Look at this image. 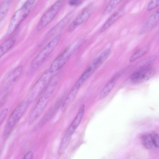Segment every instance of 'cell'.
<instances>
[{
	"instance_id": "obj_1",
	"label": "cell",
	"mask_w": 159,
	"mask_h": 159,
	"mask_svg": "<svg viewBox=\"0 0 159 159\" xmlns=\"http://www.w3.org/2000/svg\"><path fill=\"white\" fill-rule=\"evenodd\" d=\"M61 37V34L55 36L34 57L30 66L27 75H32L40 67L57 46Z\"/></svg>"
},
{
	"instance_id": "obj_2",
	"label": "cell",
	"mask_w": 159,
	"mask_h": 159,
	"mask_svg": "<svg viewBox=\"0 0 159 159\" xmlns=\"http://www.w3.org/2000/svg\"><path fill=\"white\" fill-rule=\"evenodd\" d=\"M53 74L48 70L39 77L27 95L26 101L29 104L33 102L42 94L53 77Z\"/></svg>"
},
{
	"instance_id": "obj_3",
	"label": "cell",
	"mask_w": 159,
	"mask_h": 159,
	"mask_svg": "<svg viewBox=\"0 0 159 159\" xmlns=\"http://www.w3.org/2000/svg\"><path fill=\"white\" fill-rule=\"evenodd\" d=\"M35 1H27L13 15L9 22L7 32L10 34L17 29L20 24L27 17L34 4Z\"/></svg>"
},
{
	"instance_id": "obj_4",
	"label": "cell",
	"mask_w": 159,
	"mask_h": 159,
	"mask_svg": "<svg viewBox=\"0 0 159 159\" xmlns=\"http://www.w3.org/2000/svg\"><path fill=\"white\" fill-rule=\"evenodd\" d=\"M30 104L26 101L23 102L14 109L8 117L3 131L4 137L7 138L10 134L27 110Z\"/></svg>"
},
{
	"instance_id": "obj_5",
	"label": "cell",
	"mask_w": 159,
	"mask_h": 159,
	"mask_svg": "<svg viewBox=\"0 0 159 159\" xmlns=\"http://www.w3.org/2000/svg\"><path fill=\"white\" fill-rule=\"evenodd\" d=\"M64 3L63 1H57L44 12L37 25V30H41L53 20L60 10Z\"/></svg>"
},
{
	"instance_id": "obj_6",
	"label": "cell",
	"mask_w": 159,
	"mask_h": 159,
	"mask_svg": "<svg viewBox=\"0 0 159 159\" xmlns=\"http://www.w3.org/2000/svg\"><path fill=\"white\" fill-rule=\"evenodd\" d=\"M52 95L45 92L43 93L30 115L29 119V123L30 124L34 123L41 115Z\"/></svg>"
},
{
	"instance_id": "obj_7",
	"label": "cell",
	"mask_w": 159,
	"mask_h": 159,
	"mask_svg": "<svg viewBox=\"0 0 159 159\" xmlns=\"http://www.w3.org/2000/svg\"><path fill=\"white\" fill-rule=\"evenodd\" d=\"M74 44L70 45L59 55L52 61L48 69L53 73L62 68L66 63L74 50Z\"/></svg>"
},
{
	"instance_id": "obj_8",
	"label": "cell",
	"mask_w": 159,
	"mask_h": 159,
	"mask_svg": "<svg viewBox=\"0 0 159 159\" xmlns=\"http://www.w3.org/2000/svg\"><path fill=\"white\" fill-rule=\"evenodd\" d=\"M23 70L22 66H19L11 71L3 80L1 85V93H6L17 81L21 75Z\"/></svg>"
},
{
	"instance_id": "obj_9",
	"label": "cell",
	"mask_w": 159,
	"mask_h": 159,
	"mask_svg": "<svg viewBox=\"0 0 159 159\" xmlns=\"http://www.w3.org/2000/svg\"><path fill=\"white\" fill-rule=\"evenodd\" d=\"M84 109L85 105L83 104L80 107L76 115L67 129L62 139V141L64 143H69L72 135L79 125L82 119Z\"/></svg>"
},
{
	"instance_id": "obj_10",
	"label": "cell",
	"mask_w": 159,
	"mask_h": 159,
	"mask_svg": "<svg viewBox=\"0 0 159 159\" xmlns=\"http://www.w3.org/2000/svg\"><path fill=\"white\" fill-rule=\"evenodd\" d=\"M155 73V70L151 65L143 67L131 75L130 79L135 83L143 82L152 77Z\"/></svg>"
},
{
	"instance_id": "obj_11",
	"label": "cell",
	"mask_w": 159,
	"mask_h": 159,
	"mask_svg": "<svg viewBox=\"0 0 159 159\" xmlns=\"http://www.w3.org/2000/svg\"><path fill=\"white\" fill-rule=\"evenodd\" d=\"M93 7V4L92 3L86 6L70 24L68 29V32H72L79 25L85 22L90 16Z\"/></svg>"
},
{
	"instance_id": "obj_12",
	"label": "cell",
	"mask_w": 159,
	"mask_h": 159,
	"mask_svg": "<svg viewBox=\"0 0 159 159\" xmlns=\"http://www.w3.org/2000/svg\"><path fill=\"white\" fill-rule=\"evenodd\" d=\"M74 15V12L71 11L66 15L57 23L52 27L45 35V38L56 35L59 34L58 33L61 31L72 18Z\"/></svg>"
},
{
	"instance_id": "obj_13",
	"label": "cell",
	"mask_w": 159,
	"mask_h": 159,
	"mask_svg": "<svg viewBox=\"0 0 159 159\" xmlns=\"http://www.w3.org/2000/svg\"><path fill=\"white\" fill-rule=\"evenodd\" d=\"M120 75L119 73L115 75L106 84L100 92L99 99L100 100L106 97L110 93Z\"/></svg>"
},
{
	"instance_id": "obj_14",
	"label": "cell",
	"mask_w": 159,
	"mask_h": 159,
	"mask_svg": "<svg viewBox=\"0 0 159 159\" xmlns=\"http://www.w3.org/2000/svg\"><path fill=\"white\" fill-rule=\"evenodd\" d=\"M159 21V8L155 11L148 18L141 30L143 33L154 27Z\"/></svg>"
},
{
	"instance_id": "obj_15",
	"label": "cell",
	"mask_w": 159,
	"mask_h": 159,
	"mask_svg": "<svg viewBox=\"0 0 159 159\" xmlns=\"http://www.w3.org/2000/svg\"><path fill=\"white\" fill-rule=\"evenodd\" d=\"M80 87L75 83L61 105L63 111L65 110L75 98Z\"/></svg>"
},
{
	"instance_id": "obj_16",
	"label": "cell",
	"mask_w": 159,
	"mask_h": 159,
	"mask_svg": "<svg viewBox=\"0 0 159 159\" xmlns=\"http://www.w3.org/2000/svg\"><path fill=\"white\" fill-rule=\"evenodd\" d=\"M98 68L95 64L93 62L83 72L75 84L80 88L81 87L85 81Z\"/></svg>"
},
{
	"instance_id": "obj_17",
	"label": "cell",
	"mask_w": 159,
	"mask_h": 159,
	"mask_svg": "<svg viewBox=\"0 0 159 159\" xmlns=\"http://www.w3.org/2000/svg\"><path fill=\"white\" fill-rule=\"evenodd\" d=\"M124 13V10L121 8L114 12L107 20L100 30V32L105 31L116 20L121 17Z\"/></svg>"
},
{
	"instance_id": "obj_18",
	"label": "cell",
	"mask_w": 159,
	"mask_h": 159,
	"mask_svg": "<svg viewBox=\"0 0 159 159\" xmlns=\"http://www.w3.org/2000/svg\"><path fill=\"white\" fill-rule=\"evenodd\" d=\"M16 41L14 38L9 39L3 42L0 46V57L5 54L13 47Z\"/></svg>"
},
{
	"instance_id": "obj_19",
	"label": "cell",
	"mask_w": 159,
	"mask_h": 159,
	"mask_svg": "<svg viewBox=\"0 0 159 159\" xmlns=\"http://www.w3.org/2000/svg\"><path fill=\"white\" fill-rule=\"evenodd\" d=\"M141 140L143 145L147 149H151L154 146L151 134H144L141 137Z\"/></svg>"
},
{
	"instance_id": "obj_20",
	"label": "cell",
	"mask_w": 159,
	"mask_h": 159,
	"mask_svg": "<svg viewBox=\"0 0 159 159\" xmlns=\"http://www.w3.org/2000/svg\"><path fill=\"white\" fill-rule=\"evenodd\" d=\"M60 102H57L54 106L50 109L49 111L47 113V114L41 121L40 124L39 125V126H42L48 121L49 119L51 118L52 116L54 115L56 111L57 110L58 108V106L60 105Z\"/></svg>"
},
{
	"instance_id": "obj_21",
	"label": "cell",
	"mask_w": 159,
	"mask_h": 159,
	"mask_svg": "<svg viewBox=\"0 0 159 159\" xmlns=\"http://www.w3.org/2000/svg\"><path fill=\"white\" fill-rule=\"evenodd\" d=\"M10 4V1L5 0L1 4L0 8V20H2L7 14Z\"/></svg>"
},
{
	"instance_id": "obj_22",
	"label": "cell",
	"mask_w": 159,
	"mask_h": 159,
	"mask_svg": "<svg viewBox=\"0 0 159 159\" xmlns=\"http://www.w3.org/2000/svg\"><path fill=\"white\" fill-rule=\"evenodd\" d=\"M148 48L144 47L135 52L130 57L129 61L133 62L145 54L148 51Z\"/></svg>"
},
{
	"instance_id": "obj_23",
	"label": "cell",
	"mask_w": 159,
	"mask_h": 159,
	"mask_svg": "<svg viewBox=\"0 0 159 159\" xmlns=\"http://www.w3.org/2000/svg\"><path fill=\"white\" fill-rule=\"evenodd\" d=\"M119 0H112L110 1L105 7L103 13L104 14H108L110 13L116 6L121 2Z\"/></svg>"
},
{
	"instance_id": "obj_24",
	"label": "cell",
	"mask_w": 159,
	"mask_h": 159,
	"mask_svg": "<svg viewBox=\"0 0 159 159\" xmlns=\"http://www.w3.org/2000/svg\"><path fill=\"white\" fill-rule=\"evenodd\" d=\"M156 58V56L155 55H153L143 59L138 64L139 66V68L145 66L151 65Z\"/></svg>"
},
{
	"instance_id": "obj_25",
	"label": "cell",
	"mask_w": 159,
	"mask_h": 159,
	"mask_svg": "<svg viewBox=\"0 0 159 159\" xmlns=\"http://www.w3.org/2000/svg\"><path fill=\"white\" fill-rule=\"evenodd\" d=\"M159 6V0H152L149 2L147 7V10L151 11Z\"/></svg>"
},
{
	"instance_id": "obj_26",
	"label": "cell",
	"mask_w": 159,
	"mask_h": 159,
	"mask_svg": "<svg viewBox=\"0 0 159 159\" xmlns=\"http://www.w3.org/2000/svg\"><path fill=\"white\" fill-rule=\"evenodd\" d=\"M151 134L154 146L159 148V134L154 132Z\"/></svg>"
},
{
	"instance_id": "obj_27",
	"label": "cell",
	"mask_w": 159,
	"mask_h": 159,
	"mask_svg": "<svg viewBox=\"0 0 159 159\" xmlns=\"http://www.w3.org/2000/svg\"><path fill=\"white\" fill-rule=\"evenodd\" d=\"M8 109L7 108L3 109L0 113V123L1 124L5 118L8 112Z\"/></svg>"
},
{
	"instance_id": "obj_28",
	"label": "cell",
	"mask_w": 159,
	"mask_h": 159,
	"mask_svg": "<svg viewBox=\"0 0 159 159\" xmlns=\"http://www.w3.org/2000/svg\"><path fill=\"white\" fill-rule=\"evenodd\" d=\"M34 154L31 151H28L24 156L23 159H33Z\"/></svg>"
},
{
	"instance_id": "obj_29",
	"label": "cell",
	"mask_w": 159,
	"mask_h": 159,
	"mask_svg": "<svg viewBox=\"0 0 159 159\" xmlns=\"http://www.w3.org/2000/svg\"><path fill=\"white\" fill-rule=\"evenodd\" d=\"M80 0H72L70 1L69 2L70 5L72 6H77L83 2Z\"/></svg>"
}]
</instances>
